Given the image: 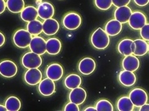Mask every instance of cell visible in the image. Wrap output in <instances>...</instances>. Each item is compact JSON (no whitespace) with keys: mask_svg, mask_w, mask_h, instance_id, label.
<instances>
[{"mask_svg":"<svg viewBox=\"0 0 149 111\" xmlns=\"http://www.w3.org/2000/svg\"><path fill=\"white\" fill-rule=\"evenodd\" d=\"M91 42L95 48L102 50L107 48L109 45L110 38L107 33L105 32V30H103L102 28H98L91 35Z\"/></svg>","mask_w":149,"mask_h":111,"instance_id":"1","label":"cell"},{"mask_svg":"<svg viewBox=\"0 0 149 111\" xmlns=\"http://www.w3.org/2000/svg\"><path fill=\"white\" fill-rule=\"evenodd\" d=\"M33 37L27 30L20 29L13 36V42L15 46H17L20 48H26L29 47Z\"/></svg>","mask_w":149,"mask_h":111,"instance_id":"2","label":"cell"},{"mask_svg":"<svg viewBox=\"0 0 149 111\" xmlns=\"http://www.w3.org/2000/svg\"><path fill=\"white\" fill-rule=\"evenodd\" d=\"M22 64L26 69L38 68L42 65V58L41 55L37 54L33 52L26 53L22 58Z\"/></svg>","mask_w":149,"mask_h":111,"instance_id":"3","label":"cell"},{"mask_svg":"<svg viewBox=\"0 0 149 111\" xmlns=\"http://www.w3.org/2000/svg\"><path fill=\"white\" fill-rule=\"evenodd\" d=\"M81 22L82 19L80 15L75 12H70L67 14L62 19V24L64 27L71 31L78 29L80 26Z\"/></svg>","mask_w":149,"mask_h":111,"instance_id":"4","label":"cell"},{"mask_svg":"<svg viewBox=\"0 0 149 111\" xmlns=\"http://www.w3.org/2000/svg\"><path fill=\"white\" fill-rule=\"evenodd\" d=\"M129 98L133 103L135 107H141L148 103V96L145 90L141 88H135L130 91Z\"/></svg>","mask_w":149,"mask_h":111,"instance_id":"5","label":"cell"},{"mask_svg":"<svg viewBox=\"0 0 149 111\" xmlns=\"http://www.w3.org/2000/svg\"><path fill=\"white\" fill-rule=\"evenodd\" d=\"M18 71L17 65L9 59L0 62V75L5 78L14 77Z\"/></svg>","mask_w":149,"mask_h":111,"instance_id":"6","label":"cell"},{"mask_svg":"<svg viewBox=\"0 0 149 111\" xmlns=\"http://www.w3.org/2000/svg\"><path fill=\"white\" fill-rule=\"evenodd\" d=\"M128 23L132 29L141 30L147 24V17L141 11L132 12Z\"/></svg>","mask_w":149,"mask_h":111,"instance_id":"7","label":"cell"},{"mask_svg":"<svg viewBox=\"0 0 149 111\" xmlns=\"http://www.w3.org/2000/svg\"><path fill=\"white\" fill-rule=\"evenodd\" d=\"M24 80L26 84L30 86H36L42 80V73L38 68L28 69V70L24 75Z\"/></svg>","mask_w":149,"mask_h":111,"instance_id":"8","label":"cell"},{"mask_svg":"<svg viewBox=\"0 0 149 111\" xmlns=\"http://www.w3.org/2000/svg\"><path fill=\"white\" fill-rule=\"evenodd\" d=\"M38 92L43 96H50L56 92V84L53 80L49 78H45L41 80L38 83Z\"/></svg>","mask_w":149,"mask_h":111,"instance_id":"9","label":"cell"},{"mask_svg":"<svg viewBox=\"0 0 149 111\" xmlns=\"http://www.w3.org/2000/svg\"><path fill=\"white\" fill-rule=\"evenodd\" d=\"M29 48L32 52L37 54L42 55L46 52V41L41 37L35 36L32 38L29 44Z\"/></svg>","mask_w":149,"mask_h":111,"instance_id":"10","label":"cell"},{"mask_svg":"<svg viewBox=\"0 0 149 111\" xmlns=\"http://www.w3.org/2000/svg\"><path fill=\"white\" fill-rule=\"evenodd\" d=\"M86 97H87L86 91L80 87L72 89L68 96L69 100L78 105L84 103V102L86 99Z\"/></svg>","mask_w":149,"mask_h":111,"instance_id":"11","label":"cell"},{"mask_svg":"<svg viewBox=\"0 0 149 111\" xmlns=\"http://www.w3.org/2000/svg\"><path fill=\"white\" fill-rule=\"evenodd\" d=\"M38 14L43 20H47L52 18L55 14V9L50 3L43 2L38 7Z\"/></svg>","mask_w":149,"mask_h":111,"instance_id":"12","label":"cell"},{"mask_svg":"<svg viewBox=\"0 0 149 111\" xmlns=\"http://www.w3.org/2000/svg\"><path fill=\"white\" fill-rule=\"evenodd\" d=\"M63 68L59 64H52L47 67L45 70L46 77L51 80L59 81L63 76Z\"/></svg>","mask_w":149,"mask_h":111,"instance_id":"13","label":"cell"},{"mask_svg":"<svg viewBox=\"0 0 149 111\" xmlns=\"http://www.w3.org/2000/svg\"><path fill=\"white\" fill-rule=\"evenodd\" d=\"M135 43L132 39L125 38L118 45V51L124 56L130 55L134 53Z\"/></svg>","mask_w":149,"mask_h":111,"instance_id":"14","label":"cell"},{"mask_svg":"<svg viewBox=\"0 0 149 111\" xmlns=\"http://www.w3.org/2000/svg\"><path fill=\"white\" fill-rule=\"evenodd\" d=\"M95 70V62L92 58H84L79 64V70L83 75H90Z\"/></svg>","mask_w":149,"mask_h":111,"instance_id":"15","label":"cell"},{"mask_svg":"<svg viewBox=\"0 0 149 111\" xmlns=\"http://www.w3.org/2000/svg\"><path fill=\"white\" fill-rule=\"evenodd\" d=\"M140 66V61L136 55H127L122 61V67L124 70L135 72Z\"/></svg>","mask_w":149,"mask_h":111,"instance_id":"16","label":"cell"},{"mask_svg":"<svg viewBox=\"0 0 149 111\" xmlns=\"http://www.w3.org/2000/svg\"><path fill=\"white\" fill-rule=\"evenodd\" d=\"M118 81L125 87H132L136 81V77L134 72L124 70L118 75Z\"/></svg>","mask_w":149,"mask_h":111,"instance_id":"17","label":"cell"},{"mask_svg":"<svg viewBox=\"0 0 149 111\" xmlns=\"http://www.w3.org/2000/svg\"><path fill=\"white\" fill-rule=\"evenodd\" d=\"M131 14H132V10L128 5L118 7L114 11V18L120 23L125 24L129 21Z\"/></svg>","mask_w":149,"mask_h":111,"instance_id":"18","label":"cell"},{"mask_svg":"<svg viewBox=\"0 0 149 111\" xmlns=\"http://www.w3.org/2000/svg\"><path fill=\"white\" fill-rule=\"evenodd\" d=\"M59 29H60V26L56 19L49 18L45 20V21L43 22V32L47 36H52L56 34Z\"/></svg>","mask_w":149,"mask_h":111,"instance_id":"19","label":"cell"},{"mask_svg":"<svg viewBox=\"0 0 149 111\" xmlns=\"http://www.w3.org/2000/svg\"><path fill=\"white\" fill-rule=\"evenodd\" d=\"M122 28H123L122 23H120L116 19H113L106 24L105 32L107 33L108 36L113 37L120 33L122 31Z\"/></svg>","mask_w":149,"mask_h":111,"instance_id":"20","label":"cell"},{"mask_svg":"<svg viewBox=\"0 0 149 111\" xmlns=\"http://www.w3.org/2000/svg\"><path fill=\"white\" fill-rule=\"evenodd\" d=\"M61 43L58 38H49L46 41V52L50 55H56L61 52Z\"/></svg>","mask_w":149,"mask_h":111,"instance_id":"21","label":"cell"},{"mask_svg":"<svg viewBox=\"0 0 149 111\" xmlns=\"http://www.w3.org/2000/svg\"><path fill=\"white\" fill-rule=\"evenodd\" d=\"M38 10L34 6L29 5L23 9L21 12V18L26 22H30L38 18Z\"/></svg>","mask_w":149,"mask_h":111,"instance_id":"22","label":"cell"},{"mask_svg":"<svg viewBox=\"0 0 149 111\" xmlns=\"http://www.w3.org/2000/svg\"><path fill=\"white\" fill-rule=\"evenodd\" d=\"M135 50L133 54L136 56H143L148 52V44L144 39H136L134 40Z\"/></svg>","mask_w":149,"mask_h":111,"instance_id":"23","label":"cell"},{"mask_svg":"<svg viewBox=\"0 0 149 111\" xmlns=\"http://www.w3.org/2000/svg\"><path fill=\"white\" fill-rule=\"evenodd\" d=\"M134 104L129 97H121L117 102V109L119 111H132L134 110Z\"/></svg>","mask_w":149,"mask_h":111,"instance_id":"24","label":"cell"},{"mask_svg":"<svg viewBox=\"0 0 149 111\" xmlns=\"http://www.w3.org/2000/svg\"><path fill=\"white\" fill-rule=\"evenodd\" d=\"M64 83H65V86L67 88L72 90V89L78 88V87H80L82 80H81L80 77L77 74H70L66 77Z\"/></svg>","mask_w":149,"mask_h":111,"instance_id":"25","label":"cell"},{"mask_svg":"<svg viewBox=\"0 0 149 111\" xmlns=\"http://www.w3.org/2000/svg\"><path fill=\"white\" fill-rule=\"evenodd\" d=\"M6 7L11 13H21L25 8L24 0H7Z\"/></svg>","mask_w":149,"mask_h":111,"instance_id":"26","label":"cell"},{"mask_svg":"<svg viewBox=\"0 0 149 111\" xmlns=\"http://www.w3.org/2000/svg\"><path fill=\"white\" fill-rule=\"evenodd\" d=\"M26 30L32 34V36H38L43 32V23L38 20H34L28 22Z\"/></svg>","mask_w":149,"mask_h":111,"instance_id":"27","label":"cell"},{"mask_svg":"<svg viewBox=\"0 0 149 111\" xmlns=\"http://www.w3.org/2000/svg\"><path fill=\"white\" fill-rule=\"evenodd\" d=\"M4 106L8 111H18L22 107V103L18 98L11 96L6 99Z\"/></svg>","mask_w":149,"mask_h":111,"instance_id":"28","label":"cell"},{"mask_svg":"<svg viewBox=\"0 0 149 111\" xmlns=\"http://www.w3.org/2000/svg\"><path fill=\"white\" fill-rule=\"evenodd\" d=\"M95 109L97 111H113V104L107 99L99 100L95 104Z\"/></svg>","mask_w":149,"mask_h":111,"instance_id":"29","label":"cell"},{"mask_svg":"<svg viewBox=\"0 0 149 111\" xmlns=\"http://www.w3.org/2000/svg\"><path fill=\"white\" fill-rule=\"evenodd\" d=\"M95 6L101 10H107L113 5L112 0H95Z\"/></svg>","mask_w":149,"mask_h":111,"instance_id":"30","label":"cell"},{"mask_svg":"<svg viewBox=\"0 0 149 111\" xmlns=\"http://www.w3.org/2000/svg\"><path fill=\"white\" fill-rule=\"evenodd\" d=\"M140 34L142 39H144L145 41H149V23H147L140 30Z\"/></svg>","mask_w":149,"mask_h":111,"instance_id":"31","label":"cell"},{"mask_svg":"<svg viewBox=\"0 0 149 111\" xmlns=\"http://www.w3.org/2000/svg\"><path fill=\"white\" fill-rule=\"evenodd\" d=\"M64 110L65 111H79V107L78 104L72 103L70 101V103H67L65 108H64Z\"/></svg>","mask_w":149,"mask_h":111,"instance_id":"32","label":"cell"},{"mask_svg":"<svg viewBox=\"0 0 149 111\" xmlns=\"http://www.w3.org/2000/svg\"><path fill=\"white\" fill-rule=\"evenodd\" d=\"M112 1H113V4L117 8L121 6H126L130 3V0H112Z\"/></svg>","mask_w":149,"mask_h":111,"instance_id":"33","label":"cell"},{"mask_svg":"<svg viewBox=\"0 0 149 111\" xmlns=\"http://www.w3.org/2000/svg\"><path fill=\"white\" fill-rule=\"evenodd\" d=\"M135 3L140 6V7H144L146 5H148L149 3V0H134Z\"/></svg>","mask_w":149,"mask_h":111,"instance_id":"34","label":"cell"},{"mask_svg":"<svg viewBox=\"0 0 149 111\" xmlns=\"http://www.w3.org/2000/svg\"><path fill=\"white\" fill-rule=\"evenodd\" d=\"M6 9V2L4 0H0V14L3 13Z\"/></svg>","mask_w":149,"mask_h":111,"instance_id":"35","label":"cell"},{"mask_svg":"<svg viewBox=\"0 0 149 111\" xmlns=\"http://www.w3.org/2000/svg\"><path fill=\"white\" fill-rule=\"evenodd\" d=\"M140 111H149V103H145L140 107Z\"/></svg>","mask_w":149,"mask_h":111,"instance_id":"36","label":"cell"},{"mask_svg":"<svg viewBox=\"0 0 149 111\" xmlns=\"http://www.w3.org/2000/svg\"><path fill=\"white\" fill-rule=\"evenodd\" d=\"M4 43H5V37L2 32H0V47L4 44Z\"/></svg>","mask_w":149,"mask_h":111,"instance_id":"37","label":"cell"},{"mask_svg":"<svg viewBox=\"0 0 149 111\" xmlns=\"http://www.w3.org/2000/svg\"><path fill=\"white\" fill-rule=\"evenodd\" d=\"M96 110V109H95V107L94 108V107H88V108H86L84 111H95Z\"/></svg>","mask_w":149,"mask_h":111,"instance_id":"38","label":"cell"},{"mask_svg":"<svg viewBox=\"0 0 149 111\" xmlns=\"http://www.w3.org/2000/svg\"><path fill=\"white\" fill-rule=\"evenodd\" d=\"M7 110V109H6V107L5 106H3V105H0V111H6Z\"/></svg>","mask_w":149,"mask_h":111,"instance_id":"39","label":"cell"},{"mask_svg":"<svg viewBox=\"0 0 149 111\" xmlns=\"http://www.w3.org/2000/svg\"><path fill=\"white\" fill-rule=\"evenodd\" d=\"M148 53H149V44H148Z\"/></svg>","mask_w":149,"mask_h":111,"instance_id":"40","label":"cell"}]
</instances>
